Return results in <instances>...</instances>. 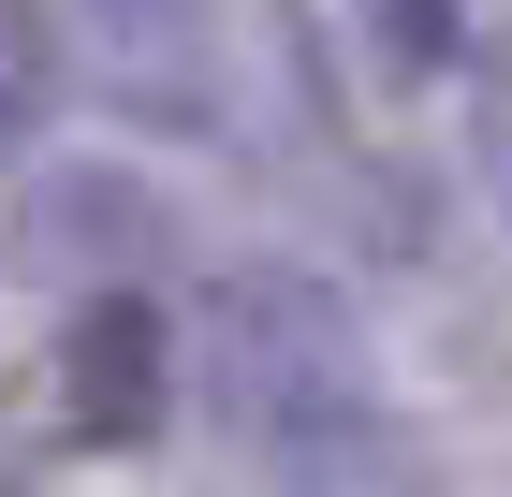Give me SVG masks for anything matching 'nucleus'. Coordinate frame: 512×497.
<instances>
[{"label": "nucleus", "instance_id": "nucleus-1", "mask_svg": "<svg viewBox=\"0 0 512 497\" xmlns=\"http://www.w3.org/2000/svg\"><path fill=\"white\" fill-rule=\"evenodd\" d=\"M205 395H220V424H235L278 483H308V497L366 483L381 439H395V395L366 366L352 307L308 264H235L205 293Z\"/></svg>", "mask_w": 512, "mask_h": 497}, {"label": "nucleus", "instance_id": "nucleus-2", "mask_svg": "<svg viewBox=\"0 0 512 497\" xmlns=\"http://www.w3.org/2000/svg\"><path fill=\"white\" fill-rule=\"evenodd\" d=\"M59 439L74 454H161L176 439V307L147 293V278H88L74 322H59Z\"/></svg>", "mask_w": 512, "mask_h": 497}, {"label": "nucleus", "instance_id": "nucleus-3", "mask_svg": "<svg viewBox=\"0 0 512 497\" xmlns=\"http://www.w3.org/2000/svg\"><path fill=\"white\" fill-rule=\"evenodd\" d=\"M103 103H132L147 132H220V0H74Z\"/></svg>", "mask_w": 512, "mask_h": 497}, {"label": "nucleus", "instance_id": "nucleus-4", "mask_svg": "<svg viewBox=\"0 0 512 497\" xmlns=\"http://www.w3.org/2000/svg\"><path fill=\"white\" fill-rule=\"evenodd\" d=\"M44 117H59V30L44 0H0V161H30Z\"/></svg>", "mask_w": 512, "mask_h": 497}, {"label": "nucleus", "instance_id": "nucleus-5", "mask_svg": "<svg viewBox=\"0 0 512 497\" xmlns=\"http://www.w3.org/2000/svg\"><path fill=\"white\" fill-rule=\"evenodd\" d=\"M88 234L132 249V234H147V191H132V176H44V249H88Z\"/></svg>", "mask_w": 512, "mask_h": 497}, {"label": "nucleus", "instance_id": "nucleus-6", "mask_svg": "<svg viewBox=\"0 0 512 497\" xmlns=\"http://www.w3.org/2000/svg\"><path fill=\"white\" fill-rule=\"evenodd\" d=\"M366 15H381V59H395L410 88H439L454 44H469V0H366Z\"/></svg>", "mask_w": 512, "mask_h": 497}]
</instances>
